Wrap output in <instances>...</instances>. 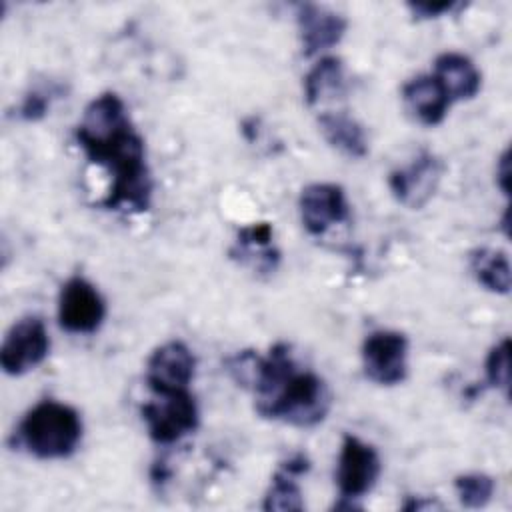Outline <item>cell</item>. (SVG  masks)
Segmentation results:
<instances>
[{
  "label": "cell",
  "instance_id": "3",
  "mask_svg": "<svg viewBox=\"0 0 512 512\" xmlns=\"http://www.w3.org/2000/svg\"><path fill=\"white\" fill-rule=\"evenodd\" d=\"M330 402V390L318 374L294 368L270 392L256 398L254 408L262 418L310 428L326 418Z\"/></svg>",
  "mask_w": 512,
  "mask_h": 512
},
{
  "label": "cell",
  "instance_id": "22",
  "mask_svg": "<svg viewBox=\"0 0 512 512\" xmlns=\"http://www.w3.org/2000/svg\"><path fill=\"white\" fill-rule=\"evenodd\" d=\"M48 108H50V92L34 88L24 96V100L18 108V116L26 122H36L46 116Z\"/></svg>",
  "mask_w": 512,
  "mask_h": 512
},
{
  "label": "cell",
  "instance_id": "10",
  "mask_svg": "<svg viewBox=\"0 0 512 512\" xmlns=\"http://www.w3.org/2000/svg\"><path fill=\"white\" fill-rule=\"evenodd\" d=\"M444 172V162L434 152H420L408 166L392 170L388 186L406 208L418 210L434 196Z\"/></svg>",
  "mask_w": 512,
  "mask_h": 512
},
{
  "label": "cell",
  "instance_id": "24",
  "mask_svg": "<svg viewBox=\"0 0 512 512\" xmlns=\"http://www.w3.org/2000/svg\"><path fill=\"white\" fill-rule=\"evenodd\" d=\"M496 182L504 194H508V150L500 156L498 168H496Z\"/></svg>",
  "mask_w": 512,
  "mask_h": 512
},
{
  "label": "cell",
  "instance_id": "13",
  "mask_svg": "<svg viewBox=\"0 0 512 512\" xmlns=\"http://www.w3.org/2000/svg\"><path fill=\"white\" fill-rule=\"evenodd\" d=\"M402 98L414 118L424 126L440 124L450 108V98L432 74L410 78L402 86Z\"/></svg>",
  "mask_w": 512,
  "mask_h": 512
},
{
  "label": "cell",
  "instance_id": "4",
  "mask_svg": "<svg viewBox=\"0 0 512 512\" xmlns=\"http://www.w3.org/2000/svg\"><path fill=\"white\" fill-rule=\"evenodd\" d=\"M154 396L156 400L140 406V414L156 444H174L198 428V404L190 390Z\"/></svg>",
  "mask_w": 512,
  "mask_h": 512
},
{
  "label": "cell",
  "instance_id": "2",
  "mask_svg": "<svg viewBox=\"0 0 512 512\" xmlns=\"http://www.w3.org/2000/svg\"><path fill=\"white\" fill-rule=\"evenodd\" d=\"M14 440L16 446L40 460L68 458L82 440V418L64 402L42 400L24 414Z\"/></svg>",
  "mask_w": 512,
  "mask_h": 512
},
{
  "label": "cell",
  "instance_id": "18",
  "mask_svg": "<svg viewBox=\"0 0 512 512\" xmlns=\"http://www.w3.org/2000/svg\"><path fill=\"white\" fill-rule=\"evenodd\" d=\"M470 268L476 280L496 294L510 292V262L502 250L478 248L470 256Z\"/></svg>",
  "mask_w": 512,
  "mask_h": 512
},
{
  "label": "cell",
  "instance_id": "1",
  "mask_svg": "<svg viewBox=\"0 0 512 512\" xmlns=\"http://www.w3.org/2000/svg\"><path fill=\"white\" fill-rule=\"evenodd\" d=\"M74 138L90 162L104 166L112 184L100 202L108 210L146 212L152 202V174L146 164L144 138L136 132L122 98L102 92L86 108Z\"/></svg>",
  "mask_w": 512,
  "mask_h": 512
},
{
  "label": "cell",
  "instance_id": "12",
  "mask_svg": "<svg viewBox=\"0 0 512 512\" xmlns=\"http://www.w3.org/2000/svg\"><path fill=\"white\" fill-rule=\"evenodd\" d=\"M296 24L306 58L336 46L348 28L342 14L314 2L296 4Z\"/></svg>",
  "mask_w": 512,
  "mask_h": 512
},
{
  "label": "cell",
  "instance_id": "6",
  "mask_svg": "<svg viewBox=\"0 0 512 512\" xmlns=\"http://www.w3.org/2000/svg\"><path fill=\"white\" fill-rule=\"evenodd\" d=\"M50 336L38 316L20 318L10 326L0 348V366L8 376H22L44 362Z\"/></svg>",
  "mask_w": 512,
  "mask_h": 512
},
{
  "label": "cell",
  "instance_id": "15",
  "mask_svg": "<svg viewBox=\"0 0 512 512\" xmlns=\"http://www.w3.org/2000/svg\"><path fill=\"white\" fill-rule=\"evenodd\" d=\"M230 256L242 264L254 266L258 272H274L280 252L274 246V230L268 222L244 226L230 250Z\"/></svg>",
  "mask_w": 512,
  "mask_h": 512
},
{
  "label": "cell",
  "instance_id": "11",
  "mask_svg": "<svg viewBox=\"0 0 512 512\" xmlns=\"http://www.w3.org/2000/svg\"><path fill=\"white\" fill-rule=\"evenodd\" d=\"M298 210L308 234L320 236L332 224L348 220L350 208L342 186L332 182H314L300 192Z\"/></svg>",
  "mask_w": 512,
  "mask_h": 512
},
{
  "label": "cell",
  "instance_id": "16",
  "mask_svg": "<svg viewBox=\"0 0 512 512\" xmlns=\"http://www.w3.org/2000/svg\"><path fill=\"white\" fill-rule=\"evenodd\" d=\"M318 126L326 142L350 158L368 154V136L364 126L342 110H326L318 116Z\"/></svg>",
  "mask_w": 512,
  "mask_h": 512
},
{
  "label": "cell",
  "instance_id": "17",
  "mask_svg": "<svg viewBox=\"0 0 512 512\" xmlns=\"http://www.w3.org/2000/svg\"><path fill=\"white\" fill-rule=\"evenodd\" d=\"M344 94V64L336 56L320 58L304 76V98L312 108L342 98Z\"/></svg>",
  "mask_w": 512,
  "mask_h": 512
},
{
  "label": "cell",
  "instance_id": "5",
  "mask_svg": "<svg viewBox=\"0 0 512 512\" xmlns=\"http://www.w3.org/2000/svg\"><path fill=\"white\" fill-rule=\"evenodd\" d=\"M380 470L382 464L376 448L358 436L346 434L340 444L336 466V484L342 498V504L336 508H356L352 500L362 498L374 488Z\"/></svg>",
  "mask_w": 512,
  "mask_h": 512
},
{
  "label": "cell",
  "instance_id": "14",
  "mask_svg": "<svg viewBox=\"0 0 512 512\" xmlns=\"http://www.w3.org/2000/svg\"><path fill=\"white\" fill-rule=\"evenodd\" d=\"M432 76L440 82L450 102L470 100L480 92L482 74L476 64L460 52H442L434 60Z\"/></svg>",
  "mask_w": 512,
  "mask_h": 512
},
{
  "label": "cell",
  "instance_id": "7",
  "mask_svg": "<svg viewBox=\"0 0 512 512\" xmlns=\"http://www.w3.org/2000/svg\"><path fill=\"white\" fill-rule=\"evenodd\" d=\"M364 374L380 386H396L408 376V338L396 330H376L362 342Z\"/></svg>",
  "mask_w": 512,
  "mask_h": 512
},
{
  "label": "cell",
  "instance_id": "21",
  "mask_svg": "<svg viewBox=\"0 0 512 512\" xmlns=\"http://www.w3.org/2000/svg\"><path fill=\"white\" fill-rule=\"evenodd\" d=\"M486 382L492 388H502L508 396L510 386V338H502L486 356Z\"/></svg>",
  "mask_w": 512,
  "mask_h": 512
},
{
  "label": "cell",
  "instance_id": "9",
  "mask_svg": "<svg viewBox=\"0 0 512 512\" xmlns=\"http://www.w3.org/2000/svg\"><path fill=\"white\" fill-rule=\"evenodd\" d=\"M194 372L196 358L192 350L180 340H170L148 356L144 378L154 394H174L188 390Z\"/></svg>",
  "mask_w": 512,
  "mask_h": 512
},
{
  "label": "cell",
  "instance_id": "23",
  "mask_svg": "<svg viewBox=\"0 0 512 512\" xmlns=\"http://www.w3.org/2000/svg\"><path fill=\"white\" fill-rule=\"evenodd\" d=\"M460 2L454 0H444V2H408V8L412 12L414 18L422 20V18H438L446 12H452L456 8H460Z\"/></svg>",
  "mask_w": 512,
  "mask_h": 512
},
{
  "label": "cell",
  "instance_id": "19",
  "mask_svg": "<svg viewBox=\"0 0 512 512\" xmlns=\"http://www.w3.org/2000/svg\"><path fill=\"white\" fill-rule=\"evenodd\" d=\"M296 472H292L290 468H286L284 464H280L278 472L272 476L270 488L264 496V504L262 508L268 512H290V510H304V500H302V492L300 486L296 482Z\"/></svg>",
  "mask_w": 512,
  "mask_h": 512
},
{
  "label": "cell",
  "instance_id": "8",
  "mask_svg": "<svg viewBox=\"0 0 512 512\" xmlns=\"http://www.w3.org/2000/svg\"><path fill=\"white\" fill-rule=\"evenodd\" d=\"M106 316V302L98 288L82 276H72L62 284L58 296V320L70 334L96 332Z\"/></svg>",
  "mask_w": 512,
  "mask_h": 512
},
{
  "label": "cell",
  "instance_id": "20",
  "mask_svg": "<svg viewBox=\"0 0 512 512\" xmlns=\"http://www.w3.org/2000/svg\"><path fill=\"white\" fill-rule=\"evenodd\" d=\"M454 488L458 492L460 504L466 508H484L494 496V478L482 472L460 474L454 480Z\"/></svg>",
  "mask_w": 512,
  "mask_h": 512
}]
</instances>
